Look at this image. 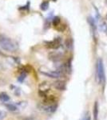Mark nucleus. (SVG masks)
<instances>
[{
	"label": "nucleus",
	"mask_w": 107,
	"mask_h": 120,
	"mask_svg": "<svg viewBox=\"0 0 107 120\" xmlns=\"http://www.w3.org/2000/svg\"><path fill=\"white\" fill-rule=\"evenodd\" d=\"M98 102H95L94 104V120H97V118H98Z\"/></svg>",
	"instance_id": "nucleus-14"
},
{
	"label": "nucleus",
	"mask_w": 107,
	"mask_h": 120,
	"mask_svg": "<svg viewBox=\"0 0 107 120\" xmlns=\"http://www.w3.org/2000/svg\"><path fill=\"white\" fill-rule=\"evenodd\" d=\"M96 80L99 84H102L106 81V75L103 62L101 59H98L96 64Z\"/></svg>",
	"instance_id": "nucleus-2"
},
{
	"label": "nucleus",
	"mask_w": 107,
	"mask_h": 120,
	"mask_svg": "<svg viewBox=\"0 0 107 120\" xmlns=\"http://www.w3.org/2000/svg\"><path fill=\"white\" fill-rule=\"evenodd\" d=\"M88 21H89V25H90V26H91V29H92L93 33L95 34V33H96V30H97V26H96V23H95L94 19L93 18H91V17H89Z\"/></svg>",
	"instance_id": "nucleus-11"
},
{
	"label": "nucleus",
	"mask_w": 107,
	"mask_h": 120,
	"mask_svg": "<svg viewBox=\"0 0 107 120\" xmlns=\"http://www.w3.org/2000/svg\"><path fill=\"white\" fill-rule=\"evenodd\" d=\"M81 120H91V116H90V115H89V112H87V113L85 114Z\"/></svg>",
	"instance_id": "nucleus-18"
},
{
	"label": "nucleus",
	"mask_w": 107,
	"mask_h": 120,
	"mask_svg": "<svg viewBox=\"0 0 107 120\" xmlns=\"http://www.w3.org/2000/svg\"><path fill=\"white\" fill-rule=\"evenodd\" d=\"M60 22H61V19H60L59 17L56 16L53 18V21H52V23H53V25L54 26H58V25L60 24Z\"/></svg>",
	"instance_id": "nucleus-15"
},
{
	"label": "nucleus",
	"mask_w": 107,
	"mask_h": 120,
	"mask_svg": "<svg viewBox=\"0 0 107 120\" xmlns=\"http://www.w3.org/2000/svg\"><path fill=\"white\" fill-rule=\"evenodd\" d=\"M63 56V53H61V52L54 51V52H51V53L49 54V59L54 62H58L62 59Z\"/></svg>",
	"instance_id": "nucleus-7"
},
{
	"label": "nucleus",
	"mask_w": 107,
	"mask_h": 120,
	"mask_svg": "<svg viewBox=\"0 0 107 120\" xmlns=\"http://www.w3.org/2000/svg\"><path fill=\"white\" fill-rule=\"evenodd\" d=\"M0 101L3 102H7L10 101V96L6 92L0 93Z\"/></svg>",
	"instance_id": "nucleus-10"
},
{
	"label": "nucleus",
	"mask_w": 107,
	"mask_h": 120,
	"mask_svg": "<svg viewBox=\"0 0 107 120\" xmlns=\"http://www.w3.org/2000/svg\"><path fill=\"white\" fill-rule=\"evenodd\" d=\"M40 8L42 11H46L48 8H49V3L47 1H45V2H42L40 5Z\"/></svg>",
	"instance_id": "nucleus-12"
},
{
	"label": "nucleus",
	"mask_w": 107,
	"mask_h": 120,
	"mask_svg": "<svg viewBox=\"0 0 107 120\" xmlns=\"http://www.w3.org/2000/svg\"><path fill=\"white\" fill-rule=\"evenodd\" d=\"M0 46L5 51L8 52H16L18 49L16 42L4 34H0Z\"/></svg>",
	"instance_id": "nucleus-1"
},
{
	"label": "nucleus",
	"mask_w": 107,
	"mask_h": 120,
	"mask_svg": "<svg viewBox=\"0 0 107 120\" xmlns=\"http://www.w3.org/2000/svg\"><path fill=\"white\" fill-rule=\"evenodd\" d=\"M66 46L69 50H71L73 48V41H72L71 38H68L66 41Z\"/></svg>",
	"instance_id": "nucleus-13"
},
{
	"label": "nucleus",
	"mask_w": 107,
	"mask_h": 120,
	"mask_svg": "<svg viewBox=\"0 0 107 120\" xmlns=\"http://www.w3.org/2000/svg\"><path fill=\"white\" fill-rule=\"evenodd\" d=\"M26 72H22L21 73V75H19V77L18 78V81L19 82H22L23 81H24V79H26Z\"/></svg>",
	"instance_id": "nucleus-16"
},
{
	"label": "nucleus",
	"mask_w": 107,
	"mask_h": 120,
	"mask_svg": "<svg viewBox=\"0 0 107 120\" xmlns=\"http://www.w3.org/2000/svg\"><path fill=\"white\" fill-rule=\"evenodd\" d=\"M106 19H107V15H106Z\"/></svg>",
	"instance_id": "nucleus-21"
},
{
	"label": "nucleus",
	"mask_w": 107,
	"mask_h": 120,
	"mask_svg": "<svg viewBox=\"0 0 107 120\" xmlns=\"http://www.w3.org/2000/svg\"><path fill=\"white\" fill-rule=\"evenodd\" d=\"M61 42L62 39L61 38H54L52 41H49V42H46L45 44H46V47L48 48V49H51V50H57L58 48L60 47V45H61Z\"/></svg>",
	"instance_id": "nucleus-4"
},
{
	"label": "nucleus",
	"mask_w": 107,
	"mask_h": 120,
	"mask_svg": "<svg viewBox=\"0 0 107 120\" xmlns=\"http://www.w3.org/2000/svg\"><path fill=\"white\" fill-rule=\"evenodd\" d=\"M40 73L42 74L45 76H47L49 78H52V79H58L61 78L63 75V74L62 72L58 71H40Z\"/></svg>",
	"instance_id": "nucleus-5"
},
{
	"label": "nucleus",
	"mask_w": 107,
	"mask_h": 120,
	"mask_svg": "<svg viewBox=\"0 0 107 120\" xmlns=\"http://www.w3.org/2000/svg\"><path fill=\"white\" fill-rule=\"evenodd\" d=\"M25 120H37V119H33V118H29V119H25Z\"/></svg>",
	"instance_id": "nucleus-19"
},
{
	"label": "nucleus",
	"mask_w": 107,
	"mask_h": 120,
	"mask_svg": "<svg viewBox=\"0 0 107 120\" xmlns=\"http://www.w3.org/2000/svg\"><path fill=\"white\" fill-rule=\"evenodd\" d=\"M6 117H7V114H6V112L2 111V110H0V120H3Z\"/></svg>",
	"instance_id": "nucleus-17"
},
{
	"label": "nucleus",
	"mask_w": 107,
	"mask_h": 120,
	"mask_svg": "<svg viewBox=\"0 0 107 120\" xmlns=\"http://www.w3.org/2000/svg\"><path fill=\"white\" fill-rule=\"evenodd\" d=\"M54 1H55V0H54Z\"/></svg>",
	"instance_id": "nucleus-22"
},
{
	"label": "nucleus",
	"mask_w": 107,
	"mask_h": 120,
	"mask_svg": "<svg viewBox=\"0 0 107 120\" xmlns=\"http://www.w3.org/2000/svg\"><path fill=\"white\" fill-rule=\"evenodd\" d=\"M0 55H3V53H2V52H1V51H0Z\"/></svg>",
	"instance_id": "nucleus-20"
},
{
	"label": "nucleus",
	"mask_w": 107,
	"mask_h": 120,
	"mask_svg": "<svg viewBox=\"0 0 107 120\" xmlns=\"http://www.w3.org/2000/svg\"><path fill=\"white\" fill-rule=\"evenodd\" d=\"M39 109L41 111H42L45 113L47 114H53L56 111L58 108V105L57 103H52V104H40L38 106Z\"/></svg>",
	"instance_id": "nucleus-3"
},
{
	"label": "nucleus",
	"mask_w": 107,
	"mask_h": 120,
	"mask_svg": "<svg viewBox=\"0 0 107 120\" xmlns=\"http://www.w3.org/2000/svg\"><path fill=\"white\" fill-rule=\"evenodd\" d=\"M50 85L48 82H43L39 86V94L42 97H46L47 92L50 90Z\"/></svg>",
	"instance_id": "nucleus-6"
},
{
	"label": "nucleus",
	"mask_w": 107,
	"mask_h": 120,
	"mask_svg": "<svg viewBox=\"0 0 107 120\" xmlns=\"http://www.w3.org/2000/svg\"><path fill=\"white\" fill-rule=\"evenodd\" d=\"M5 106L9 111L11 112H14V113H16V112H18L19 110H20V107L18 106V105L17 104H14V103H6Z\"/></svg>",
	"instance_id": "nucleus-9"
},
{
	"label": "nucleus",
	"mask_w": 107,
	"mask_h": 120,
	"mask_svg": "<svg viewBox=\"0 0 107 120\" xmlns=\"http://www.w3.org/2000/svg\"><path fill=\"white\" fill-rule=\"evenodd\" d=\"M53 86L56 90H65L66 88V82L63 80H58V81H56V82H54L53 83Z\"/></svg>",
	"instance_id": "nucleus-8"
}]
</instances>
